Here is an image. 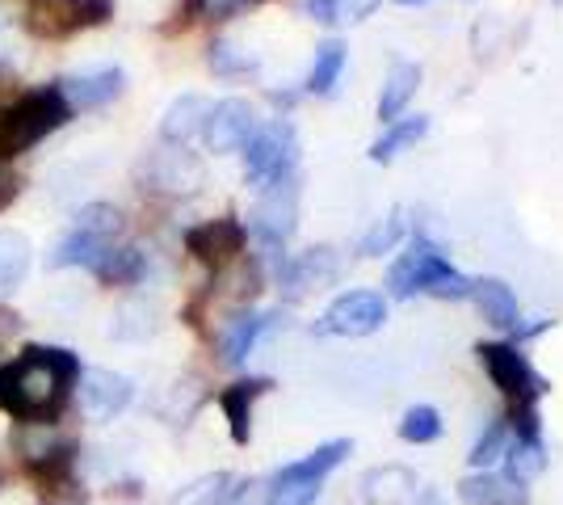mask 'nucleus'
Returning a JSON list of instances; mask_svg holds the SVG:
<instances>
[{"label": "nucleus", "mask_w": 563, "mask_h": 505, "mask_svg": "<svg viewBox=\"0 0 563 505\" xmlns=\"http://www.w3.org/2000/svg\"><path fill=\"white\" fill-rule=\"evenodd\" d=\"M417 505H442V497H438L433 488H421V497H417Z\"/></svg>", "instance_id": "41"}, {"label": "nucleus", "mask_w": 563, "mask_h": 505, "mask_svg": "<svg viewBox=\"0 0 563 505\" xmlns=\"http://www.w3.org/2000/svg\"><path fill=\"white\" fill-rule=\"evenodd\" d=\"M122 89H126V73L122 68H93V73H71L68 80H59V94H64L71 110L110 106Z\"/></svg>", "instance_id": "15"}, {"label": "nucleus", "mask_w": 563, "mask_h": 505, "mask_svg": "<svg viewBox=\"0 0 563 505\" xmlns=\"http://www.w3.org/2000/svg\"><path fill=\"white\" fill-rule=\"evenodd\" d=\"M18 329H22V320H18V312H9V308H0V341H4V337H13V333H18Z\"/></svg>", "instance_id": "40"}, {"label": "nucleus", "mask_w": 563, "mask_h": 505, "mask_svg": "<svg viewBox=\"0 0 563 505\" xmlns=\"http://www.w3.org/2000/svg\"><path fill=\"white\" fill-rule=\"evenodd\" d=\"M417 89H421V64H396L387 73V80H383V94H378V119L383 122L404 119V110L417 97Z\"/></svg>", "instance_id": "19"}, {"label": "nucleus", "mask_w": 563, "mask_h": 505, "mask_svg": "<svg viewBox=\"0 0 563 505\" xmlns=\"http://www.w3.org/2000/svg\"><path fill=\"white\" fill-rule=\"evenodd\" d=\"M244 241H249V232H244V223L232 216L207 219V223H198V228L186 232V249L202 265H211V270H223V265L240 262Z\"/></svg>", "instance_id": "10"}, {"label": "nucleus", "mask_w": 563, "mask_h": 505, "mask_svg": "<svg viewBox=\"0 0 563 505\" xmlns=\"http://www.w3.org/2000/svg\"><path fill=\"white\" fill-rule=\"evenodd\" d=\"M307 13H311L316 22L332 25V0H307Z\"/></svg>", "instance_id": "39"}, {"label": "nucleus", "mask_w": 563, "mask_h": 505, "mask_svg": "<svg viewBox=\"0 0 563 505\" xmlns=\"http://www.w3.org/2000/svg\"><path fill=\"white\" fill-rule=\"evenodd\" d=\"M76 375V359L64 350L34 345L22 359L0 366V409L22 417V421H43L59 409L64 392Z\"/></svg>", "instance_id": "1"}, {"label": "nucleus", "mask_w": 563, "mask_h": 505, "mask_svg": "<svg viewBox=\"0 0 563 505\" xmlns=\"http://www.w3.org/2000/svg\"><path fill=\"white\" fill-rule=\"evenodd\" d=\"M219 505H274V493H269L265 481H253L244 484V488H235V493H228Z\"/></svg>", "instance_id": "37"}, {"label": "nucleus", "mask_w": 563, "mask_h": 505, "mask_svg": "<svg viewBox=\"0 0 563 505\" xmlns=\"http://www.w3.org/2000/svg\"><path fill=\"white\" fill-rule=\"evenodd\" d=\"M295 219H299V186H295V177H286V182H278V186H269V190L261 194L257 207H253V232H257V241L269 249V257H274L278 270L286 265L282 244L290 241Z\"/></svg>", "instance_id": "8"}, {"label": "nucleus", "mask_w": 563, "mask_h": 505, "mask_svg": "<svg viewBox=\"0 0 563 505\" xmlns=\"http://www.w3.org/2000/svg\"><path fill=\"white\" fill-rule=\"evenodd\" d=\"M253 131H257V114H253V106L244 97H228V101L211 106L207 127H202L211 152H235V147H244L253 140Z\"/></svg>", "instance_id": "12"}, {"label": "nucleus", "mask_w": 563, "mask_h": 505, "mask_svg": "<svg viewBox=\"0 0 563 505\" xmlns=\"http://www.w3.org/2000/svg\"><path fill=\"white\" fill-rule=\"evenodd\" d=\"M387 287H391V295H399V299H412V295L467 299L475 283H471L467 274H459V270L446 262V253L429 241V237H417V241L399 253V262L391 265Z\"/></svg>", "instance_id": "2"}, {"label": "nucleus", "mask_w": 563, "mask_h": 505, "mask_svg": "<svg viewBox=\"0 0 563 505\" xmlns=\"http://www.w3.org/2000/svg\"><path fill=\"white\" fill-rule=\"evenodd\" d=\"M336 270H341L336 253H332L329 244H320V249H307V253H299L295 262L282 265L278 278H282V290H286L290 299H299V295H307V290L329 287L332 278H336Z\"/></svg>", "instance_id": "14"}, {"label": "nucleus", "mask_w": 563, "mask_h": 505, "mask_svg": "<svg viewBox=\"0 0 563 505\" xmlns=\"http://www.w3.org/2000/svg\"><path fill=\"white\" fill-rule=\"evenodd\" d=\"M143 270H147V262H143L140 249H106L101 253V262L93 265V274L101 278V283H114V287H131V283H140Z\"/></svg>", "instance_id": "26"}, {"label": "nucleus", "mask_w": 563, "mask_h": 505, "mask_svg": "<svg viewBox=\"0 0 563 505\" xmlns=\"http://www.w3.org/2000/svg\"><path fill=\"white\" fill-rule=\"evenodd\" d=\"M71 228L93 232V237H101V241L114 244V237L122 232V211H118V207H110V202H89V207L76 216V223H71Z\"/></svg>", "instance_id": "30"}, {"label": "nucleus", "mask_w": 563, "mask_h": 505, "mask_svg": "<svg viewBox=\"0 0 563 505\" xmlns=\"http://www.w3.org/2000/svg\"><path fill=\"white\" fill-rule=\"evenodd\" d=\"M131 396H135V387H131L126 375H118V371H89L85 384H80V413L89 421H110V417H118L131 405Z\"/></svg>", "instance_id": "13"}, {"label": "nucleus", "mask_w": 563, "mask_h": 505, "mask_svg": "<svg viewBox=\"0 0 563 505\" xmlns=\"http://www.w3.org/2000/svg\"><path fill=\"white\" fill-rule=\"evenodd\" d=\"M269 387V380H244L223 392V413L232 421V438L235 442H249V430H253V400Z\"/></svg>", "instance_id": "24"}, {"label": "nucleus", "mask_w": 563, "mask_h": 505, "mask_svg": "<svg viewBox=\"0 0 563 505\" xmlns=\"http://www.w3.org/2000/svg\"><path fill=\"white\" fill-rule=\"evenodd\" d=\"M399 237H404V211H399V207H391L387 216L371 223V232L362 237L357 253H362V257H383V253H391V249H396Z\"/></svg>", "instance_id": "27"}, {"label": "nucleus", "mask_w": 563, "mask_h": 505, "mask_svg": "<svg viewBox=\"0 0 563 505\" xmlns=\"http://www.w3.org/2000/svg\"><path fill=\"white\" fill-rule=\"evenodd\" d=\"M509 463H514V481H530L547 468L539 438H517V447H509Z\"/></svg>", "instance_id": "32"}, {"label": "nucleus", "mask_w": 563, "mask_h": 505, "mask_svg": "<svg viewBox=\"0 0 563 505\" xmlns=\"http://www.w3.org/2000/svg\"><path fill=\"white\" fill-rule=\"evenodd\" d=\"M211 68L219 76H249L257 73V55H249V51L240 47V43H232V39H214L211 43Z\"/></svg>", "instance_id": "28"}, {"label": "nucleus", "mask_w": 563, "mask_h": 505, "mask_svg": "<svg viewBox=\"0 0 563 505\" xmlns=\"http://www.w3.org/2000/svg\"><path fill=\"white\" fill-rule=\"evenodd\" d=\"M25 270H30V241L22 232L4 228L0 232V295H13L22 287Z\"/></svg>", "instance_id": "25"}, {"label": "nucleus", "mask_w": 563, "mask_h": 505, "mask_svg": "<svg viewBox=\"0 0 563 505\" xmlns=\"http://www.w3.org/2000/svg\"><path fill=\"white\" fill-rule=\"evenodd\" d=\"M362 497H366L371 505H417V497H421V481H417L408 468L387 463V468L366 472Z\"/></svg>", "instance_id": "16"}, {"label": "nucleus", "mask_w": 563, "mask_h": 505, "mask_svg": "<svg viewBox=\"0 0 563 505\" xmlns=\"http://www.w3.org/2000/svg\"><path fill=\"white\" fill-rule=\"evenodd\" d=\"M378 0H332V22H366Z\"/></svg>", "instance_id": "36"}, {"label": "nucleus", "mask_w": 563, "mask_h": 505, "mask_svg": "<svg viewBox=\"0 0 563 505\" xmlns=\"http://www.w3.org/2000/svg\"><path fill=\"white\" fill-rule=\"evenodd\" d=\"M396 4H424V0H396Z\"/></svg>", "instance_id": "43"}, {"label": "nucleus", "mask_w": 563, "mask_h": 505, "mask_svg": "<svg viewBox=\"0 0 563 505\" xmlns=\"http://www.w3.org/2000/svg\"><path fill=\"white\" fill-rule=\"evenodd\" d=\"M295 161H299V135L286 119H274L253 131V140L244 144V177L269 190L286 182L295 173Z\"/></svg>", "instance_id": "4"}, {"label": "nucleus", "mask_w": 563, "mask_h": 505, "mask_svg": "<svg viewBox=\"0 0 563 505\" xmlns=\"http://www.w3.org/2000/svg\"><path fill=\"white\" fill-rule=\"evenodd\" d=\"M0 161H4V110H0Z\"/></svg>", "instance_id": "42"}, {"label": "nucleus", "mask_w": 563, "mask_h": 505, "mask_svg": "<svg viewBox=\"0 0 563 505\" xmlns=\"http://www.w3.org/2000/svg\"><path fill=\"white\" fill-rule=\"evenodd\" d=\"M479 362L488 366V375H493V384L514 400V409H526V405H534L547 384H542L539 375H534V366L517 354V345H505V341H484L479 350Z\"/></svg>", "instance_id": "9"}, {"label": "nucleus", "mask_w": 563, "mask_h": 505, "mask_svg": "<svg viewBox=\"0 0 563 505\" xmlns=\"http://www.w3.org/2000/svg\"><path fill=\"white\" fill-rule=\"evenodd\" d=\"M13 198H18V177L0 165V207H9Z\"/></svg>", "instance_id": "38"}, {"label": "nucleus", "mask_w": 563, "mask_h": 505, "mask_svg": "<svg viewBox=\"0 0 563 505\" xmlns=\"http://www.w3.org/2000/svg\"><path fill=\"white\" fill-rule=\"evenodd\" d=\"M459 497L467 505H526V488L505 476H467L459 484Z\"/></svg>", "instance_id": "23"}, {"label": "nucleus", "mask_w": 563, "mask_h": 505, "mask_svg": "<svg viewBox=\"0 0 563 505\" xmlns=\"http://www.w3.org/2000/svg\"><path fill=\"white\" fill-rule=\"evenodd\" d=\"M387 325V304L378 290H345L316 320L320 337H371Z\"/></svg>", "instance_id": "7"}, {"label": "nucleus", "mask_w": 563, "mask_h": 505, "mask_svg": "<svg viewBox=\"0 0 563 505\" xmlns=\"http://www.w3.org/2000/svg\"><path fill=\"white\" fill-rule=\"evenodd\" d=\"M509 455V426L500 421V417H493L488 426H484V433L475 438V447H471V463L475 468H493L496 459Z\"/></svg>", "instance_id": "29"}, {"label": "nucleus", "mask_w": 563, "mask_h": 505, "mask_svg": "<svg viewBox=\"0 0 563 505\" xmlns=\"http://www.w3.org/2000/svg\"><path fill=\"white\" fill-rule=\"evenodd\" d=\"M345 455H350V442H345V438H336V442L316 447L311 455L286 463L278 476L269 481L274 505H311L316 497H320V484H324V476H329L332 468H336Z\"/></svg>", "instance_id": "5"}, {"label": "nucleus", "mask_w": 563, "mask_h": 505, "mask_svg": "<svg viewBox=\"0 0 563 505\" xmlns=\"http://www.w3.org/2000/svg\"><path fill=\"white\" fill-rule=\"evenodd\" d=\"M345 64H350V51H345V43H341V39L320 43V47H316V64H311V73H307V94H316V97L336 94Z\"/></svg>", "instance_id": "21"}, {"label": "nucleus", "mask_w": 563, "mask_h": 505, "mask_svg": "<svg viewBox=\"0 0 563 505\" xmlns=\"http://www.w3.org/2000/svg\"><path fill=\"white\" fill-rule=\"evenodd\" d=\"M278 316H265V312H235L228 325H223V333H219V354L223 362H244L253 354V345L261 341V333L274 325Z\"/></svg>", "instance_id": "18"}, {"label": "nucleus", "mask_w": 563, "mask_h": 505, "mask_svg": "<svg viewBox=\"0 0 563 505\" xmlns=\"http://www.w3.org/2000/svg\"><path fill=\"white\" fill-rule=\"evenodd\" d=\"M110 0H34L25 13V30L34 39H68L85 25L110 22Z\"/></svg>", "instance_id": "6"}, {"label": "nucleus", "mask_w": 563, "mask_h": 505, "mask_svg": "<svg viewBox=\"0 0 563 505\" xmlns=\"http://www.w3.org/2000/svg\"><path fill=\"white\" fill-rule=\"evenodd\" d=\"M202 165L189 156L186 147L168 144L165 152H152L147 165H143V186L156 194H173V198H186L202 186Z\"/></svg>", "instance_id": "11"}, {"label": "nucleus", "mask_w": 563, "mask_h": 505, "mask_svg": "<svg viewBox=\"0 0 563 505\" xmlns=\"http://www.w3.org/2000/svg\"><path fill=\"white\" fill-rule=\"evenodd\" d=\"M438 433H442V417L429 405H412V409L404 413V421H399V438L404 442H433Z\"/></svg>", "instance_id": "31"}, {"label": "nucleus", "mask_w": 563, "mask_h": 505, "mask_svg": "<svg viewBox=\"0 0 563 505\" xmlns=\"http://www.w3.org/2000/svg\"><path fill=\"white\" fill-rule=\"evenodd\" d=\"M71 106L64 101L59 85L25 94L13 110H4V156H18L22 147L47 140L59 122H68Z\"/></svg>", "instance_id": "3"}, {"label": "nucleus", "mask_w": 563, "mask_h": 505, "mask_svg": "<svg viewBox=\"0 0 563 505\" xmlns=\"http://www.w3.org/2000/svg\"><path fill=\"white\" fill-rule=\"evenodd\" d=\"M265 0H186V9L194 18H207V22H223V18H235L244 9H257Z\"/></svg>", "instance_id": "35"}, {"label": "nucleus", "mask_w": 563, "mask_h": 505, "mask_svg": "<svg viewBox=\"0 0 563 505\" xmlns=\"http://www.w3.org/2000/svg\"><path fill=\"white\" fill-rule=\"evenodd\" d=\"M207 114H211V101H207V97H198V94L177 97V101L165 110V122H161L165 144L186 147L189 140H198V135H202V127H207Z\"/></svg>", "instance_id": "17"}, {"label": "nucleus", "mask_w": 563, "mask_h": 505, "mask_svg": "<svg viewBox=\"0 0 563 505\" xmlns=\"http://www.w3.org/2000/svg\"><path fill=\"white\" fill-rule=\"evenodd\" d=\"M471 295H475V304H479V312H484L488 325H496V329H517V295L509 290V283L479 278L471 287Z\"/></svg>", "instance_id": "22"}, {"label": "nucleus", "mask_w": 563, "mask_h": 505, "mask_svg": "<svg viewBox=\"0 0 563 505\" xmlns=\"http://www.w3.org/2000/svg\"><path fill=\"white\" fill-rule=\"evenodd\" d=\"M228 484H232V476H223V472L202 476L198 484H189L186 493H181L173 505H219L223 497H228Z\"/></svg>", "instance_id": "34"}, {"label": "nucleus", "mask_w": 563, "mask_h": 505, "mask_svg": "<svg viewBox=\"0 0 563 505\" xmlns=\"http://www.w3.org/2000/svg\"><path fill=\"white\" fill-rule=\"evenodd\" d=\"M152 329H156L152 308H147V304H126V308H118V320L110 333L122 337V341H131V337H147Z\"/></svg>", "instance_id": "33"}, {"label": "nucleus", "mask_w": 563, "mask_h": 505, "mask_svg": "<svg viewBox=\"0 0 563 505\" xmlns=\"http://www.w3.org/2000/svg\"><path fill=\"white\" fill-rule=\"evenodd\" d=\"M424 131H429V119H424V114H408V119L387 122L383 135L371 144V161H375V165H391L399 152H408L412 144H421Z\"/></svg>", "instance_id": "20"}]
</instances>
